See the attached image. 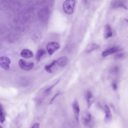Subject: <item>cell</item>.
<instances>
[{
	"instance_id": "cell-1",
	"label": "cell",
	"mask_w": 128,
	"mask_h": 128,
	"mask_svg": "<svg viewBox=\"0 0 128 128\" xmlns=\"http://www.w3.org/2000/svg\"><path fill=\"white\" fill-rule=\"evenodd\" d=\"M75 4V0H66L63 5V8L64 12L68 14L72 13L74 11Z\"/></svg>"
},
{
	"instance_id": "cell-2",
	"label": "cell",
	"mask_w": 128,
	"mask_h": 128,
	"mask_svg": "<svg viewBox=\"0 0 128 128\" xmlns=\"http://www.w3.org/2000/svg\"><path fill=\"white\" fill-rule=\"evenodd\" d=\"M60 46L58 43L52 42L48 43L46 46V49L48 54L51 55L56 51L60 48Z\"/></svg>"
},
{
	"instance_id": "cell-3",
	"label": "cell",
	"mask_w": 128,
	"mask_h": 128,
	"mask_svg": "<svg viewBox=\"0 0 128 128\" xmlns=\"http://www.w3.org/2000/svg\"><path fill=\"white\" fill-rule=\"evenodd\" d=\"M11 61L8 57L5 56L0 57V67L5 70H8L10 68Z\"/></svg>"
},
{
	"instance_id": "cell-4",
	"label": "cell",
	"mask_w": 128,
	"mask_h": 128,
	"mask_svg": "<svg viewBox=\"0 0 128 128\" xmlns=\"http://www.w3.org/2000/svg\"><path fill=\"white\" fill-rule=\"evenodd\" d=\"M18 64L20 68L22 70H28L32 69L34 64L32 62H27L24 60L21 59L18 61Z\"/></svg>"
},
{
	"instance_id": "cell-5",
	"label": "cell",
	"mask_w": 128,
	"mask_h": 128,
	"mask_svg": "<svg viewBox=\"0 0 128 128\" xmlns=\"http://www.w3.org/2000/svg\"><path fill=\"white\" fill-rule=\"evenodd\" d=\"M72 107L76 121L78 123L79 122V114L80 110L78 103L77 100H75L74 102L72 104Z\"/></svg>"
},
{
	"instance_id": "cell-6",
	"label": "cell",
	"mask_w": 128,
	"mask_h": 128,
	"mask_svg": "<svg viewBox=\"0 0 128 128\" xmlns=\"http://www.w3.org/2000/svg\"><path fill=\"white\" fill-rule=\"evenodd\" d=\"M104 110L105 114L104 121L106 123L110 122L112 119V115L109 106L105 105L104 107Z\"/></svg>"
},
{
	"instance_id": "cell-7",
	"label": "cell",
	"mask_w": 128,
	"mask_h": 128,
	"mask_svg": "<svg viewBox=\"0 0 128 128\" xmlns=\"http://www.w3.org/2000/svg\"><path fill=\"white\" fill-rule=\"evenodd\" d=\"M121 49L118 47H114L110 49H108L104 51L102 53L103 57L106 56L110 54L116 52L121 50Z\"/></svg>"
},
{
	"instance_id": "cell-8",
	"label": "cell",
	"mask_w": 128,
	"mask_h": 128,
	"mask_svg": "<svg viewBox=\"0 0 128 128\" xmlns=\"http://www.w3.org/2000/svg\"><path fill=\"white\" fill-rule=\"evenodd\" d=\"M92 118L91 114L88 112H86L81 118V121L83 125L86 126L90 123Z\"/></svg>"
},
{
	"instance_id": "cell-9",
	"label": "cell",
	"mask_w": 128,
	"mask_h": 128,
	"mask_svg": "<svg viewBox=\"0 0 128 128\" xmlns=\"http://www.w3.org/2000/svg\"><path fill=\"white\" fill-rule=\"evenodd\" d=\"M111 6L112 8H116L121 7L126 8L121 0H113L111 3Z\"/></svg>"
},
{
	"instance_id": "cell-10",
	"label": "cell",
	"mask_w": 128,
	"mask_h": 128,
	"mask_svg": "<svg viewBox=\"0 0 128 128\" xmlns=\"http://www.w3.org/2000/svg\"><path fill=\"white\" fill-rule=\"evenodd\" d=\"M20 55L23 58H27L32 57L33 54L30 50L27 49H24L21 51Z\"/></svg>"
},
{
	"instance_id": "cell-11",
	"label": "cell",
	"mask_w": 128,
	"mask_h": 128,
	"mask_svg": "<svg viewBox=\"0 0 128 128\" xmlns=\"http://www.w3.org/2000/svg\"><path fill=\"white\" fill-rule=\"evenodd\" d=\"M112 35L111 27L109 25L106 24L104 27V37L106 38H108L111 37Z\"/></svg>"
},
{
	"instance_id": "cell-12",
	"label": "cell",
	"mask_w": 128,
	"mask_h": 128,
	"mask_svg": "<svg viewBox=\"0 0 128 128\" xmlns=\"http://www.w3.org/2000/svg\"><path fill=\"white\" fill-rule=\"evenodd\" d=\"M100 47V46L96 44H91L88 46L86 52L87 53H90L93 51L99 49Z\"/></svg>"
},
{
	"instance_id": "cell-13",
	"label": "cell",
	"mask_w": 128,
	"mask_h": 128,
	"mask_svg": "<svg viewBox=\"0 0 128 128\" xmlns=\"http://www.w3.org/2000/svg\"><path fill=\"white\" fill-rule=\"evenodd\" d=\"M68 60V59L67 57L66 56H62L58 58L56 60V62L58 66H63L66 64Z\"/></svg>"
},
{
	"instance_id": "cell-14",
	"label": "cell",
	"mask_w": 128,
	"mask_h": 128,
	"mask_svg": "<svg viewBox=\"0 0 128 128\" xmlns=\"http://www.w3.org/2000/svg\"><path fill=\"white\" fill-rule=\"evenodd\" d=\"M46 53V52L44 49L38 50L37 51L36 55V58L38 61H39L41 57Z\"/></svg>"
},
{
	"instance_id": "cell-15",
	"label": "cell",
	"mask_w": 128,
	"mask_h": 128,
	"mask_svg": "<svg viewBox=\"0 0 128 128\" xmlns=\"http://www.w3.org/2000/svg\"><path fill=\"white\" fill-rule=\"evenodd\" d=\"M56 63V60H54L48 65H46L44 67V68L48 72L51 73L52 71L51 68Z\"/></svg>"
},
{
	"instance_id": "cell-16",
	"label": "cell",
	"mask_w": 128,
	"mask_h": 128,
	"mask_svg": "<svg viewBox=\"0 0 128 128\" xmlns=\"http://www.w3.org/2000/svg\"><path fill=\"white\" fill-rule=\"evenodd\" d=\"M5 120V118L2 108L0 105V122L2 123Z\"/></svg>"
},
{
	"instance_id": "cell-17",
	"label": "cell",
	"mask_w": 128,
	"mask_h": 128,
	"mask_svg": "<svg viewBox=\"0 0 128 128\" xmlns=\"http://www.w3.org/2000/svg\"><path fill=\"white\" fill-rule=\"evenodd\" d=\"M93 97L92 92L90 91H88L86 94V98L87 100Z\"/></svg>"
},
{
	"instance_id": "cell-18",
	"label": "cell",
	"mask_w": 128,
	"mask_h": 128,
	"mask_svg": "<svg viewBox=\"0 0 128 128\" xmlns=\"http://www.w3.org/2000/svg\"><path fill=\"white\" fill-rule=\"evenodd\" d=\"M119 69L118 68L117 66H115L112 68L111 70V72L117 73L119 71Z\"/></svg>"
},
{
	"instance_id": "cell-19",
	"label": "cell",
	"mask_w": 128,
	"mask_h": 128,
	"mask_svg": "<svg viewBox=\"0 0 128 128\" xmlns=\"http://www.w3.org/2000/svg\"><path fill=\"white\" fill-rule=\"evenodd\" d=\"M60 80L57 81L55 84L54 85L51 86L50 87L47 89L46 91V92H48L50 90L52 89V88L56 84H57L60 82Z\"/></svg>"
},
{
	"instance_id": "cell-20",
	"label": "cell",
	"mask_w": 128,
	"mask_h": 128,
	"mask_svg": "<svg viewBox=\"0 0 128 128\" xmlns=\"http://www.w3.org/2000/svg\"><path fill=\"white\" fill-rule=\"evenodd\" d=\"M60 92H58L52 98V99L50 100V104H52V103L53 102L54 99L56 97H57L58 96L60 95Z\"/></svg>"
},
{
	"instance_id": "cell-21",
	"label": "cell",
	"mask_w": 128,
	"mask_h": 128,
	"mask_svg": "<svg viewBox=\"0 0 128 128\" xmlns=\"http://www.w3.org/2000/svg\"><path fill=\"white\" fill-rule=\"evenodd\" d=\"M124 56V54L122 53H120L116 54L115 58L116 59H120L122 58Z\"/></svg>"
},
{
	"instance_id": "cell-22",
	"label": "cell",
	"mask_w": 128,
	"mask_h": 128,
	"mask_svg": "<svg viewBox=\"0 0 128 128\" xmlns=\"http://www.w3.org/2000/svg\"><path fill=\"white\" fill-rule=\"evenodd\" d=\"M112 87L114 90H116L117 88V86L115 82H113L112 84Z\"/></svg>"
},
{
	"instance_id": "cell-23",
	"label": "cell",
	"mask_w": 128,
	"mask_h": 128,
	"mask_svg": "<svg viewBox=\"0 0 128 128\" xmlns=\"http://www.w3.org/2000/svg\"><path fill=\"white\" fill-rule=\"evenodd\" d=\"M39 124L38 123H35L32 126V128H38L39 127Z\"/></svg>"
},
{
	"instance_id": "cell-24",
	"label": "cell",
	"mask_w": 128,
	"mask_h": 128,
	"mask_svg": "<svg viewBox=\"0 0 128 128\" xmlns=\"http://www.w3.org/2000/svg\"><path fill=\"white\" fill-rule=\"evenodd\" d=\"M2 127L0 126V128H1Z\"/></svg>"
}]
</instances>
